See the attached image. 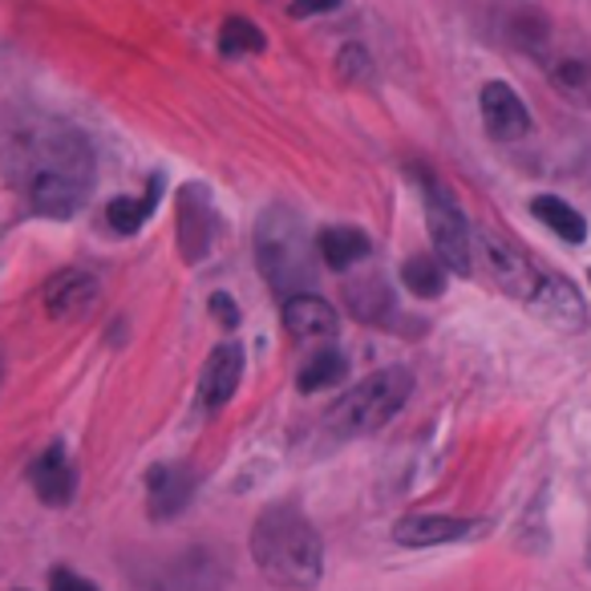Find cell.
I'll use <instances>...</instances> for the list:
<instances>
[{
    "instance_id": "cell-1",
    "label": "cell",
    "mask_w": 591,
    "mask_h": 591,
    "mask_svg": "<svg viewBox=\"0 0 591 591\" xmlns=\"http://www.w3.org/2000/svg\"><path fill=\"white\" fill-rule=\"evenodd\" d=\"M256 567L280 588H312L324 571V547L316 526L296 507H268L252 526Z\"/></svg>"
},
{
    "instance_id": "cell-13",
    "label": "cell",
    "mask_w": 591,
    "mask_h": 591,
    "mask_svg": "<svg viewBox=\"0 0 591 591\" xmlns=\"http://www.w3.org/2000/svg\"><path fill=\"white\" fill-rule=\"evenodd\" d=\"M33 490H37V498L45 507H66L69 498H73L78 474H73L61 445H49V450L33 462Z\"/></svg>"
},
{
    "instance_id": "cell-2",
    "label": "cell",
    "mask_w": 591,
    "mask_h": 591,
    "mask_svg": "<svg viewBox=\"0 0 591 591\" xmlns=\"http://www.w3.org/2000/svg\"><path fill=\"white\" fill-rule=\"evenodd\" d=\"M256 252H259L264 280H268L271 292L283 296V300L304 296V288H312V280H316L309 231H304L300 216L288 211V207H268V211L259 216Z\"/></svg>"
},
{
    "instance_id": "cell-9",
    "label": "cell",
    "mask_w": 591,
    "mask_h": 591,
    "mask_svg": "<svg viewBox=\"0 0 591 591\" xmlns=\"http://www.w3.org/2000/svg\"><path fill=\"white\" fill-rule=\"evenodd\" d=\"M243 376V349L240 345H219L207 364H202V376H199V402L202 409H223L231 402V393L240 385Z\"/></svg>"
},
{
    "instance_id": "cell-10",
    "label": "cell",
    "mask_w": 591,
    "mask_h": 591,
    "mask_svg": "<svg viewBox=\"0 0 591 591\" xmlns=\"http://www.w3.org/2000/svg\"><path fill=\"white\" fill-rule=\"evenodd\" d=\"M474 535V523L466 519H450V514H405L393 526V538L402 547H438V543H457V538Z\"/></svg>"
},
{
    "instance_id": "cell-18",
    "label": "cell",
    "mask_w": 591,
    "mask_h": 591,
    "mask_svg": "<svg viewBox=\"0 0 591 591\" xmlns=\"http://www.w3.org/2000/svg\"><path fill=\"white\" fill-rule=\"evenodd\" d=\"M402 283L414 296H426V300H438L445 292V268L438 256H414L402 264Z\"/></svg>"
},
{
    "instance_id": "cell-12",
    "label": "cell",
    "mask_w": 591,
    "mask_h": 591,
    "mask_svg": "<svg viewBox=\"0 0 591 591\" xmlns=\"http://www.w3.org/2000/svg\"><path fill=\"white\" fill-rule=\"evenodd\" d=\"M538 309V316L547 324H559V328H583V321H588V312H583V300H579V292L571 288V280H564V276H543V283H538L535 300H531Z\"/></svg>"
},
{
    "instance_id": "cell-3",
    "label": "cell",
    "mask_w": 591,
    "mask_h": 591,
    "mask_svg": "<svg viewBox=\"0 0 591 591\" xmlns=\"http://www.w3.org/2000/svg\"><path fill=\"white\" fill-rule=\"evenodd\" d=\"M414 393V373L405 364L369 373L361 385H352L340 402L328 409V430L336 438H361V433H376L390 421Z\"/></svg>"
},
{
    "instance_id": "cell-23",
    "label": "cell",
    "mask_w": 591,
    "mask_h": 591,
    "mask_svg": "<svg viewBox=\"0 0 591 591\" xmlns=\"http://www.w3.org/2000/svg\"><path fill=\"white\" fill-rule=\"evenodd\" d=\"M49 591H97L90 579H81L78 571H66V567H57L54 576H49Z\"/></svg>"
},
{
    "instance_id": "cell-14",
    "label": "cell",
    "mask_w": 591,
    "mask_h": 591,
    "mask_svg": "<svg viewBox=\"0 0 591 591\" xmlns=\"http://www.w3.org/2000/svg\"><path fill=\"white\" fill-rule=\"evenodd\" d=\"M316 252H321V259L333 271H345V268H352L357 259L369 256V240H364L357 228H328V231H321Z\"/></svg>"
},
{
    "instance_id": "cell-22",
    "label": "cell",
    "mask_w": 591,
    "mask_h": 591,
    "mask_svg": "<svg viewBox=\"0 0 591 591\" xmlns=\"http://www.w3.org/2000/svg\"><path fill=\"white\" fill-rule=\"evenodd\" d=\"M211 316H216L223 328H235V324H240V304H235L228 292H216L211 296Z\"/></svg>"
},
{
    "instance_id": "cell-8",
    "label": "cell",
    "mask_w": 591,
    "mask_h": 591,
    "mask_svg": "<svg viewBox=\"0 0 591 591\" xmlns=\"http://www.w3.org/2000/svg\"><path fill=\"white\" fill-rule=\"evenodd\" d=\"M97 276L85 268H61L54 280L45 283V309L57 321H78L81 312L94 304Z\"/></svg>"
},
{
    "instance_id": "cell-19",
    "label": "cell",
    "mask_w": 591,
    "mask_h": 591,
    "mask_svg": "<svg viewBox=\"0 0 591 591\" xmlns=\"http://www.w3.org/2000/svg\"><path fill=\"white\" fill-rule=\"evenodd\" d=\"M552 81L576 102H591V57H559L552 66Z\"/></svg>"
},
{
    "instance_id": "cell-21",
    "label": "cell",
    "mask_w": 591,
    "mask_h": 591,
    "mask_svg": "<svg viewBox=\"0 0 591 591\" xmlns=\"http://www.w3.org/2000/svg\"><path fill=\"white\" fill-rule=\"evenodd\" d=\"M340 73L352 81L361 78H373V69H369V54H364L361 45H349V49H340Z\"/></svg>"
},
{
    "instance_id": "cell-6",
    "label": "cell",
    "mask_w": 591,
    "mask_h": 591,
    "mask_svg": "<svg viewBox=\"0 0 591 591\" xmlns=\"http://www.w3.org/2000/svg\"><path fill=\"white\" fill-rule=\"evenodd\" d=\"M283 328L292 336L296 345H304V349H324V345H333L336 340V312L324 304L321 296H292V300H283Z\"/></svg>"
},
{
    "instance_id": "cell-24",
    "label": "cell",
    "mask_w": 591,
    "mask_h": 591,
    "mask_svg": "<svg viewBox=\"0 0 591 591\" xmlns=\"http://www.w3.org/2000/svg\"><path fill=\"white\" fill-rule=\"evenodd\" d=\"M340 0H292L288 4V13L292 16H312V13H324V9H336Z\"/></svg>"
},
{
    "instance_id": "cell-20",
    "label": "cell",
    "mask_w": 591,
    "mask_h": 591,
    "mask_svg": "<svg viewBox=\"0 0 591 591\" xmlns=\"http://www.w3.org/2000/svg\"><path fill=\"white\" fill-rule=\"evenodd\" d=\"M259 49H264V33H259L247 16H231L228 25L219 28V54L223 57L259 54Z\"/></svg>"
},
{
    "instance_id": "cell-25",
    "label": "cell",
    "mask_w": 591,
    "mask_h": 591,
    "mask_svg": "<svg viewBox=\"0 0 591 591\" xmlns=\"http://www.w3.org/2000/svg\"><path fill=\"white\" fill-rule=\"evenodd\" d=\"M0 376H4V361H0Z\"/></svg>"
},
{
    "instance_id": "cell-15",
    "label": "cell",
    "mask_w": 591,
    "mask_h": 591,
    "mask_svg": "<svg viewBox=\"0 0 591 591\" xmlns=\"http://www.w3.org/2000/svg\"><path fill=\"white\" fill-rule=\"evenodd\" d=\"M531 211H535V219H543L559 240H567V243L588 240V219L579 216L576 207H567L564 199H555V195H538V199L531 202Z\"/></svg>"
},
{
    "instance_id": "cell-16",
    "label": "cell",
    "mask_w": 591,
    "mask_h": 591,
    "mask_svg": "<svg viewBox=\"0 0 591 591\" xmlns=\"http://www.w3.org/2000/svg\"><path fill=\"white\" fill-rule=\"evenodd\" d=\"M159 183H162V178H154L142 199H114V202H109V207H106L109 228L118 231V235H135V231L150 219L154 202H159Z\"/></svg>"
},
{
    "instance_id": "cell-11",
    "label": "cell",
    "mask_w": 591,
    "mask_h": 591,
    "mask_svg": "<svg viewBox=\"0 0 591 591\" xmlns=\"http://www.w3.org/2000/svg\"><path fill=\"white\" fill-rule=\"evenodd\" d=\"M195 495V474L187 466H154L147 474V498L154 519H175Z\"/></svg>"
},
{
    "instance_id": "cell-4",
    "label": "cell",
    "mask_w": 591,
    "mask_h": 591,
    "mask_svg": "<svg viewBox=\"0 0 591 591\" xmlns=\"http://www.w3.org/2000/svg\"><path fill=\"white\" fill-rule=\"evenodd\" d=\"M426 183V219H430V235H433V256L442 259V268L466 276L474 268L471 264V228L457 211L454 195L438 183L433 175L421 178Z\"/></svg>"
},
{
    "instance_id": "cell-17",
    "label": "cell",
    "mask_w": 591,
    "mask_h": 591,
    "mask_svg": "<svg viewBox=\"0 0 591 591\" xmlns=\"http://www.w3.org/2000/svg\"><path fill=\"white\" fill-rule=\"evenodd\" d=\"M345 376H349V361H345V352L321 349L309 364H304V369H300V390L321 393V390H328V385H340Z\"/></svg>"
},
{
    "instance_id": "cell-7",
    "label": "cell",
    "mask_w": 591,
    "mask_h": 591,
    "mask_svg": "<svg viewBox=\"0 0 591 591\" xmlns=\"http://www.w3.org/2000/svg\"><path fill=\"white\" fill-rule=\"evenodd\" d=\"M478 109H483V126L486 135L498 138V142H514L531 130V114H526L523 97L514 94L507 81H490L478 94Z\"/></svg>"
},
{
    "instance_id": "cell-5",
    "label": "cell",
    "mask_w": 591,
    "mask_h": 591,
    "mask_svg": "<svg viewBox=\"0 0 591 591\" xmlns=\"http://www.w3.org/2000/svg\"><path fill=\"white\" fill-rule=\"evenodd\" d=\"M478 252H483V259H486L490 280H495L502 292L514 296V300H526V304L535 300L543 276H538L535 264H531L523 252H514L511 243L495 240V235H483V240H478Z\"/></svg>"
}]
</instances>
